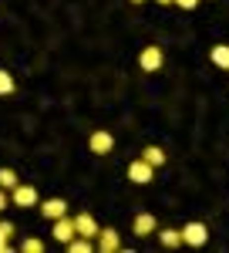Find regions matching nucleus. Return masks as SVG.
Here are the masks:
<instances>
[{"mask_svg":"<svg viewBox=\"0 0 229 253\" xmlns=\"http://www.w3.org/2000/svg\"><path fill=\"white\" fill-rule=\"evenodd\" d=\"M142 159H145V162H149V166H155V169H158V166H165V152H162V149H158V145H149V149H145V152H142Z\"/></svg>","mask_w":229,"mask_h":253,"instance_id":"f8f14e48","label":"nucleus"},{"mask_svg":"<svg viewBox=\"0 0 229 253\" xmlns=\"http://www.w3.org/2000/svg\"><path fill=\"white\" fill-rule=\"evenodd\" d=\"M158 3H172V0H158Z\"/></svg>","mask_w":229,"mask_h":253,"instance_id":"4be33fe9","label":"nucleus"},{"mask_svg":"<svg viewBox=\"0 0 229 253\" xmlns=\"http://www.w3.org/2000/svg\"><path fill=\"white\" fill-rule=\"evenodd\" d=\"M88 152H95V156H108V152H114V135L105 132V128L91 132V138H88Z\"/></svg>","mask_w":229,"mask_h":253,"instance_id":"7ed1b4c3","label":"nucleus"},{"mask_svg":"<svg viewBox=\"0 0 229 253\" xmlns=\"http://www.w3.org/2000/svg\"><path fill=\"white\" fill-rule=\"evenodd\" d=\"M0 210H7V189H0Z\"/></svg>","mask_w":229,"mask_h":253,"instance_id":"aec40b11","label":"nucleus"},{"mask_svg":"<svg viewBox=\"0 0 229 253\" xmlns=\"http://www.w3.org/2000/svg\"><path fill=\"white\" fill-rule=\"evenodd\" d=\"M68 250L71 253H88L91 250V240H88V236H75V240L68 243Z\"/></svg>","mask_w":229,"mask_h":253,"instance_id":"dca6fc26","label":"nucleus"},{"mask_svg":"<svg viewBox=\"0 0 229 253\" xmlns=\"http://www.w3.org/2000/svg\"><path fill=\"white\" fill-rule=\"evenodd\" d=\"M155 175V166H149L145 159H135L132 166H128V179H132L135 186H149Z\"/></svg>","mask_w":229,"mask_h":253,"instance_id":"20e7f679","label":"nucleus"},{"mask_svg":"<svg viewBox=\"0 0 229 253\" xmlns=\"http://www.w3.org/2000/svg\"><path fill=\"white\" fill-rule=\"evenodd\" d=\"M172 3H179V7H182V10H192V7H195V3H199V0H172Z\"/></svg>","mask_w":229,"mask_h":253,"instance_id":"6ab92c4d","label":"nucleus"},{"mask_svg":"<svg viewBox=\"0 0 229 253\" xmlns=\"http://www.w3.org/2000/svg\"><path fill=\"white\" fill-rule=\"evenodd\" d=\"M158 240H162L165 250H175V247H182V230H162Z\"/></svg>","mask_w":229,"mask_h":253,"instance_id":"9b49d317","label":"nucleus"},{"mask_svg":"<svg viewBox=\"0 0 229 253\" xmlns=\"http://www.w3.org/2000/svg\"><path fill=\"white\" fill-rule=\"evenodd\" d=\"M132 3H145V0H132Z\"/></svg>","mask_w":229,"mask_h":253,"instance_id":"412c9836","label":"nucleus"},{"mask_svg":"<svg viewBox=\"0 0 229 253\" xmlns=\"http://www.w3.org/2000/svg\"><path fill=\"white\" fill-rule=\"evenodd\" d=\"M206 240H209L206 223H189V226H182V243H186V247H202Z\"/></svg>","mask_w":229,"mask_h":253,"instance_id":"423d86ee","label":"nucleus"},{"mask_svg":"<svg viewBox=\"0 0 229 253\" xmlns=\"http://www.w3.org/2000/svg\"><path fill=\"white\" fill-rule=\"evenodd\" d=\"M162 61H165L162 47H158V44H149V47H142V54H138V68L149 71V75H155V71H162Z\"/></svg>","mask_w":229,"mask_h":253,"instance_id":"f03ea898","label":"nucleus"},{"mask_svg":"<svg viewBox=\"0 0 229 253\" xmlns=\"http://www.w3.org/2000/svg\"><path fill=\"white\" fill-rule=\"evenodd\" d=\"M98 250H101V253L121 250V240H118V233H114V230H98Z\"/></svg>","mask_w":229,"mask_h":253,"instance_id":"1a4fd4ad","label":"nucleus"},{"mask_svg":"<svg viewBox=\"0 0 229 253\" xmlns=\"http://www.w3.org/2000/svg\"><path fill=\"white\" fill-rule=\"evenodd\" d=\"M132 230L138 236H149V233H155V230H158V223H155L152 213H138V216H135V223H132Z\"/></svg>","mask_w":229,"mask_h":253,"instance_id":"9d476101","label":"nucleus"},{"mask_svg":"<svg viewBox=\"0 0 229 253\" xmlns=\"http://www.w3.org/2000/svg\"><path fill=\"white\" fill-rule=\"evenodd\" d=\"M10 236H14V223H0V253L7 250V243H10Z\"/></svg>","mask_w":229,"mask_h":253,"instance_id":"f3484780","label":"nucleus"},{"mask_svg":"<svg viewBox=\"0 0 229 253\" xmlns=\"http://www.w3.org/2000/svg\"><path fill=\"white\" fill-rule=\"evenodd\" d=\"M40 213L54 223L61 216H68V203H64V199H44V203H40Z\"/></svg>","mask_w":229,"mask_h":253,"instance_id":"6e6552de","label":"nucleus"},{"mask_svg":"<svg viewBox=\"0 0 229 253\" xmlns=\"http://www.w3.org/2000/svg\"><path fill=\"white\" fill-rule=\"evenodd\" d=\"M17 182H20V179H17V172H14V169H0V189H7V193H10Z\"/></svg>","mask_w":229,"mask_h":253,"instance_id":"4468645a","label":"nucleus"},{"mask_svg":"<svg viewBox=\"0 0 229 253\" xmlns=\"http://www.w3.org/2000/svg\"><path fill=\"white\" fill-rule=\"evenodd\" d=\"M14 75L10 71H0V98H7V95H14Z\"/></svg>","mask_w":229,"mask_h":253,"instance_id":"2eb2a0df","label":"nucleus"},{"mask_svg":"<svg viewBox=\"0 0 229 253\" xmlns=\"http://www.w3.org/2000/svg\"><path fill=\"white\" fill-rule=\"evenodd\" d=\"M38 189L34 186H27V182H17L14 189H10V206H20V210H31V206H38Z\"/></svg>","mask_w":229,"mask_h":253,"instance_id":"f257e3e1","label":"nucleus"},{"mask_svg":"<svg viewBox=\"0 0 229 253\" xmlns=\"http://www.w3.org/2000/svg\"><path fill=\"white\" fill-rule=\"evenodd\" d=\"M51 233H54L57 243H64V247H68V243H71V240L77 236V230H75V216H61V219H54V230H51Z\"/></svg>","mask_w":229,"mask_h":253,"instance_id":"39448f33","label":"nucleus"},{"mask_svg":"<svg viewBox=\"0 0 229 253\" xmlns=\"http://www.w3.org/2000/svg\"><path fill=\"white\" fill-rule=\"evenodd\" d=\"M75 230H77V236L98 240V230H101V226L95 223V216H91V213H77V216H75Z\"/></svg>","mask_w":229,"mask_h":253,"instance_id":"0eeeda50","label":"nucleus"},{"mask_svg":"<svg viewBox=\"0 0 229 253\" xmlns=\"http://www.w3.org/2000/svg\"><path fill=\"white\" fill-rule=\"evenodd\" d=\"M24 253H44V240H38V236L24 240Z\"/></svg>","mask_w":229,"mask_h":253,"instance_id":"a211bd4d","label":"nucleus"},{"mask_svg":"<svg viewBox=\"0 0 229 253\" xmlns=\"http://www.w3.org/2000/svg\"><path fill=\"white\" fill-rule=\"evenodd\" d=\"M212 64H219L223 71H229V47L226 44H216L212 47Z\"/></svg>","mask_w":229,"mask_h":253,"instance_id":"ddd939ff","label":"nucleus"}]
</instances>
